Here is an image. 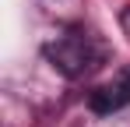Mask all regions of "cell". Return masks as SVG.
I'll return each mask as SVG.
<instances>
[{"mask_svg":"<svg viewBox=\"0 0 130 127\" xmlns=\"http://www.w3.org/2000/svg\"><path fill=\"white\" fill-rule=\"evenodd\" d=\"M46 57H49V64H53L60 74H67V78H85V74H91V71L102 64V46L95 42L91 32L70 28V32H63L56 42L46 46Z\"/></svg>","mask_w":130,"mask_h":127,"instance_id":"cell-1","label":"cell"},{"mask_svg":"<svg viewBox=\"0 0 130 127\" xmlns=\"http://www.w3.org/2000/svg\"><path fill=\"white\" fill-rule=\"evenodd\" d=\"M88 106H91L95 113H116V109L130 106V67H123L112 81L99 85V88L88 95Z\"/></svg>","mask_w":130,"mask_h":127,"instance_id":"cell-2","label":"cell"}]
</instances>
